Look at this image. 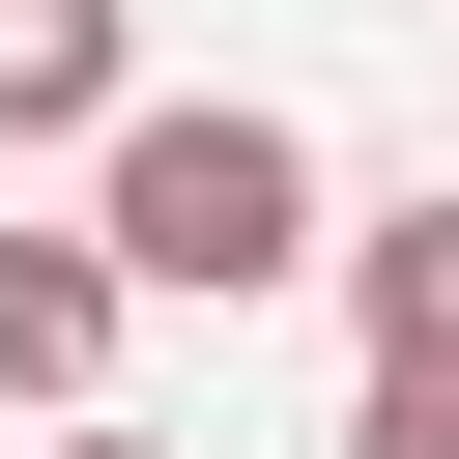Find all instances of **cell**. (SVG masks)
<instances>
[{"mask_svg": "<svg viewBox=\"0 0 459 459\" xmlns=\"http://www.w3.org/2000/svg\"><path fill=\"white\" fill-rule=\"evenodd\" d=\"M86 230H115V287H230V316H258L287 258H344V230H316V143H287L258 86H143V115L86 143Z\"/></svg>", "mask_w": 459, "mask_h": 459, "instance_id": "1", "label": "cell"}, {"mask_svg": "<svg viewBox=\"0 0 459 459\" xmlns=\"http://www.w3.org/2000/svg\"><path fill=\"white\" fill-rule=\"evenodd\" d=\"M344 459H459V172L344 230Z\"/></svg>", "mask_w": 459, "mask_h": 459, "instance_id": "2", "label": "cell"}, {"mask_svg": "<svg viewBox=\"0 0 459 459\" xmlns=\"http://www.w3.org/2000/svg\"><path fill=\"white\" fill-rule=\"evenodd\" d=\"M115 230H0V402H115Z\"/></svg>", "mask_w": 459, "mask_h": 459, "instance_id": "3", "label": "cell"}, {"mask_svg": "<svg viewBox=\"0 0 459 459\" xmlns=\"http://www.w3.org/2000/svg\"><path fill=\"white\" fill-rule=\"evenodd\" d=\"M143 115V0H0V143H115Z\"/></svg>", "mask_w": 459, "mask_h": 459, "instance_id": "4", "label": "cell"}, {"mask_svg": "<svg viewBox=\"0 0 459 459\" xmlns=\"http://www.w3.org/2000/svg\"><path fill=\"white\" fill-rule=\"evenodd\" d=\"M57 459H172V430H115V402H57Z\"/></svg>", "mask_w": 459, "mask_h": 459, "instance_id": "5", "label": "cell"}]
</instances>
